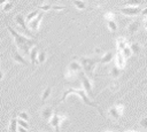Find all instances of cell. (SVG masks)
Wrapping results in <instances>:
<instances>
[{"label": "cell", "mask_w": 147, "mask_h": 132, "mask_svg": "<svg viewBox=\"0 0 147 132\" xmlns=\"http://www.w3.org/2000/svg\"><path fill=\"white\" fill-rule=\"evenodd\" d=\"M103 18L106 21H115V14L111 11H107L103 14Z\"/></svg>", "instance_id": "28"}, {"label": "cell", "mask_w": 147, "mask_h": 132, "mask_svg": "<svg viewBox=\"0 0 147 132\" xmlns=\"http://www.w3.org/2000/svg\"><path fill=\"white\" fill-rule=\"evenodd\" d=\"M2 79H3V71L0 69V81H1Z\"/></svg>", "instance_id": "37"}, {"label": "cell", "mask_w": 147, "mask_h": 132, "mask_svg": "<svg viewBox=\"0 0 147 132\" xmlns=\"http://www.w3.org/2000/svg\"><path fill=\"white\" fill-rule=\"evenodd\" d=\"M113 59H114L113 52H111V51H108V52H106V53L99 59V63H101V64H107V63H109L110 61H113Z\"/></svg>", "instance_id": "14"}, {"label": "cell", "mask_w": 147, "mask_h": 132, "mask_svg": "<svg viewBox=\"0 0 147 132\" xmlns=\"http://www.w3.org/2000/svg\"><path fill=\"white\" fill-rule=\"evenodd\" d=\"M38 14H39V11H38V10H33V11L29 13V14L25 16V20H26V22H29V21H31L32 18H34V17H36Z\"/></svg>", "instance_id": "31"}, {"label": "cell", "mask_w": 147, "mask_h": 132, "mask_svg": "<svg viewBox=\"0 0 147 132\" xmlns=\"http://www.w3.org/2000/svg\"><path fill=\"white\" fill-rule=\"evenodd\" d=\"M99 59L100 57H88V56H82L79 57V62L82 64V68L84 70V72L91 78L94 75L96 64L99 63Z\"/></svg>", "instance_id": "3"}, {"label": "cell", "mask_w": 147, "mask_h": 132, "mask_svg": "<svg viewBox=\"0 0 147 132\" xmlns=\"http://www.w3.org/2000/svg\"><path fill=\"white\" fill-rule=\"evenodd\" d=\"M11 59L18 63V64H23V65H28V61L25 60V57L23 56V54H21L18 51H11Z\"/></svg>", "instance_id": "11"}, {"label": "cell", "mask_w": 147, "mask_h": 132, "mask_svg": "<svg viewBox=\"0 0 147 132\" xmlns=\"http://www.w3.org/2000/svg\"><path fill=\"white\" fill-rule=\"evenodd\" d=\"M46 59H47V52L46 51H39L38 52V55H37V61H38V63L39 64H42L45 61H46Z\"/></svg>", "instance_id": "19"}, {"label": "cell", "mask_w": 147, "mask_h": 132, "mask_svg": "<svg viewBox=\"0 0 147 132\" xmlns=\"http://www.w3.org/2000/svg\"><path fill=\"white\" fill-rule=\"evenodd\" d=\"M38 47H36V46H33L32 48H31V51H30V53H29V57H30V63H31V65H36L37 63H38V61H37V55H38Z\"/></svg>", "instance_id": "15"}, {"label": "cell", "mask_w": 147, "mask_h": 132, "mask_svg": "<svg viewBox=\"0 0 147 132\" xmlns=\"http://www.w3.org/2000/svg\"><path fill=\"white\" fill-rule=\"evenodd\" d=\"M52 9H54V10H63V9H64V6H57V5H54V6H52Z\"/></svg>", "instance_id": "35"}, {"label": "cell", "mask_w": 147, "mask_h": 132, "mask_svg": "<svg viewBox=\"0 0 147 132\" xmlns=\"http://www.w3.org/2000/svg\"><path fill=\"white\" fill-rule=\"evenodd\" d=\"M65 119H67V116L60 115V114H57V112H54L53 116H52L51 119H49V125L55 130V132H60L61 125H62V123H63Z\"/></svg>", "instance_id": "4"}, {"label": "cell", "mask_w": 147, "mask_h": 132, "mask_svg": "<svg viewBox=\"0 0 147 132\" xmlns=\"http://www.w3.org/2000/svg\"><path fill=\"white\" fill-rule=\"evenodd\" d=\"M139 125H140L142 129H147V117L142 118V119L139 122Z\"/></svg>", "instance_id": "34"}, {"label": "cell", "mask_w": 147, "mask_h": 132, "mask_svg": "<svg viewBox=\"0 0 147 132\" xmlns=\"http://www.w3.org/2000/svg\"><path fill=\"white\" fill-rule=\"evenodd\" d=\"M141 10L142 9L140 7H130V6H126V7L118 9V11L125 16H137V15L141 14Z\"/></svg>", "instance_id": "7"}, {"label": "cell", "mask_w": 147, "mask_h": 132, "mask_svg": "<svg viewBox=\"0 0 147 132\" xmlns=\"http://www.w3.org/2000/svg\"><path fill=\"white\" fill-rule=\"evenodd\" d=\"M17 125H18V126H22V127H24V129H26V130L30 129L29 123H28L26 121H24V119H21V118H17Z\"/></svg>", "instance_id": "30"}, {"label": "cell", "mask_w": 147, "mask_h": 132, "mask_svg": "<svg viewBox=\"0 0 147 132\" xmlns=\"http://www.w3.org/2000/svg\"><path fill=\"white\" fill-rule=\"evenodd\" d=\"M53 114H54V109H53V107H51V106H45V107L40 110V116H41V118H42L44 121H49L51 117L53 116Z\"/></svg>", "instance_id": "12"}, {"label": "cell", "mask_w": 147, "mask_h": 132, "mask_svg": "<svg viewBox=\"0 0 147 132\" xmlns=\"http://www.w3.org/2000/svg\"><path fill=\"white\" fill-rule=\"evenodd\" d=\"M142 26H144V29H145V30H147V20H146V21H144Z\"/></svg>", "instance_id": "38"}, {"label": "cell", "mask_w": 147, "mask_h": 132, "mask_svg": "<svg viewBox=\"0 0 147 132\" xmlns=\"http://www.w3.org/2000/svg\"><path fill=\"white\" fill-rule=\"evenodd\" d=\"M125 132H147V131H125Z\"/></svg>", "instance_id": "40"}, {"label": "cell", "mask_w": 147, "mask_h": 132, "mask_svg": "<svg viewBox=\"0 0 147 132\" xmlns=\"http://www.w3.org/2000/svg\"><path fill=\"white\" fill-rule=\"evenodd\" d=\"M127 45H129V44H127V41L125 40V38L119 37V38L116 39V48H117V51H122V49L125 48Z\"/></svg>", "instance_id": "17"}, {"label": "cell", "mask_w": 147, "mask_h": 132, "mask_svg": "<svg viewBox=\"0 0 147 132\" xmlns=\"http://www.w3.org/2000/svg\"><path fill=\"white\" fill-rule=\"evenodd\" d=\"M114 60H115V65L119 69H124L125 68V64H126V59L124 57V55L122 54L121 51H117L115 56H114Z\"/></svg>", "instance_id": "10"}, {"label": "cell", "mask_w": 147, "mask_h": 132, "mask_svg": "<svg viewBox=\"0 0 147 132\" xmlns=\"http://www.w3.org/2000/svg\"><path fill=\"white\" fill-rule=\"evenodd\" d=\"M80 83H82V86H83L82 88L87 93V95L88 96L92 95V90H93L92 81H91L90 77L85 72H80Z\"/></svg>", "instance_id": "5"}, {"label": "cell", "mask_w": 147, "mask_h": 132, "mask_svg": "<svg viewBox=\"0 0 147 132\" xmlns=\"http://www.w3.org/2000/svg\"><path fill=\"white\" fill-rule=\"evenodd\" d=\"M14 20H15V22L17 23V25H18L25 33H28V36L30 37V33H29V30H28V25H26L25 16H24L23 14H17V15H15Z\"/></svg>", "instance_id": "9"}, {"label": "cell", "mask_w": 147, "mask_h": 132, "mask_svg": "<svg viewBox=\"0 0 147 132\" xmlns=\"http://www.w3.org/2000/svg\"><path fill=\"white\" fill-rule=\"evenodd\" d=\"M105 132H113V131H105Z\"/></svg>", "instance_id": "44"}, {"label": "cell", "mask_w": 147, "mask_h": 132, "mask_svg": "<svg viewBox=\"0 0 147 132\" xmlns=\"http://www.w3.org/2000/svg\"><path fill=\"white\" fill-rule=\"evenodd\" d=\"M6 26H7L8 32H9L10 36L13 37L14 42H15L16 47L18 48V51H21V52L23 53V55H29L31 48L36 45L37 41L33 40V39L28 38L26 36H24V34H22V33H20V32L16 31L14 28H11L9 24H7Z\"/></svg>", "instance_id": "1"}, {"label": "cell", "mask_w": 147, "mask_h": 132, "mask_svg": "<svg viewBox=\"0 0 147 132\" xmlns=\"http://www.w3.org/2000/svg\"><path fill=\"white\" fill-rule=\"evenodd\" d=\"M108 112H109V116L114 121H118L122 117L123 112H124V106L123 104H115L111 108H109V111Z\"/></svg>", "instance_id": "6"}, {"label": "cell", "mask_w": 147, "mask_h": 132, "mask_svg": "<svg viewBox=\"0 0 147 132\" xmlns=\"http://www.w3.org/2000/svg\"><path fill=\"white\" fill-rule=\"evenodd\" d=\"M40 1H41V2H45V0H40Z\"/></svg>", "instance_id": "43"}, {"label": "cell", "mask_w": 147, "mask_h": 132, "mask_svg": "<svg viewBox=\"0 0 147 132\" xmlns=\"http://www.w3.org/2000/svg\"><path fill=\"white\" fill-rule=\"evenodd\" d=\"M17 118H21V119H24V121L28 122L30 116H29V114L26 111H20V112H17Z\"/></svg>", "instance_id": "29"}, {"label": "cell", "mask_w": 147, "mask_h": 132, "mask_svg": "<svg viewBox=\"0 0 147 132\" xmlns=\"http://www.w3.org/2000/svg\"><path fill=\"white\" fill-rule=\"evenodd\" d=\"M13 8H14V2H13V1H10V0H8L7 2H5V3L2 5V11H5V13L11 11V10H13Z\"/></svg>", "instance_id": "23"}, {"label": "cell", "mask_w": 147, "mask_h": 132, "mask_svg": "<svg viewBox=\"0 0 147 132\" xmlns=\"http://www.w3.org/2000/svg\"><path fill=\"white\" fill-rule=\"evenodd\" d=\"M71 94H74V95H77L85 104H87V106H90V107H93V108H95L100 114H101V116H105L103 115V111H102V109L94 102V101H92L91 99H90V96L87 95V93L83 90V88H68L67 91H64L63 92V94H62V96L59 99V101H57V103L56 104H59V103H61V102H63V101H65L67 100V98L69 96V95H71Z\"/></svg>", "instance_id": "2"}, {"label": "cell", "mask_w": 147, "mask_h": 132, "mask_svg": "<svg viewBox=\"0 0 147 132\" xmlns=\"http://www.w3.org/2000/svg\"><path fill=\"white\" fill-rule=\"evenodd\" d=\"M107 26L111 32H116L117 31V24L115 21H107Z\"/></svg>", "instance_id": "26"}, {"label": "cell", "mask_w": 147, "mask_h": 132, "mask_svg": "<svg viewBox=\"0 0 147 132\" xmlns=\"http://www.w3.org/2000/svg\"><path fill=\"white\" fill-rule=\"evenodd\" d=\"M51 94H52V86H47V87L42 91V93H41V102L44 103V102L51 96Z\"/></svg>", "instance_id": "18"}, {"label": "cell", "mask_w": 147, "mask_h": 132, "mask_svg": "<svg viewBox=\"0 0 147 132\" xmlns=\"http://www.w3.org/2000/svg\"><path fill=\"white\" fill-rule=\"evenodd\" d=\"M142 2H144V0H126L124 3L130 7H139Z\"/></svg>", "instance_id": "24"}, {"label": "cell", "mask_w": 147, "mask_h": 132, "mask_svg": "<svg viewBox=\"0 0 147 132\" xmlns=\"http://www.w3.org/2000/svg\"><path fill=\"white\" fill-rule=\"evenodd\" d=\"M139 26H140V21H139V20H136V21H132V22L127 25V30H129V32L132 34V33H134V32L139 29Z\"/></svg>", "instance_id": "16"}, {"label": "cell", "mask_w": 147, "mask_h": 132, "mask_svg": "<svg viewBox=\"0 0 147 132\" xmlns=\"http://www.w3.org/2000/svg\"><path fill=\"white\" fill-rule=\"evenodd\" d=\"M17 132H28V130L22 126H17Z\"/></svg>", "instance_id": "36"}, {"label": "cell", "mask_w": 147, "mask_h": 132, "mask_svg": "<svg viewBox=\"0 0 147 132\" xmlns=\"http://www.w3.org/2000/svg\"><path fill=\"white\" fill-rule=\"evenodd\" d=\"M8 0H0V5H3L5 2H7Z\"/></svg>", "instance_id": "39"}, {"label": "cell", "mask_w": 147, "mask_h": 132, "mask_svg": "<svg viewBox=\"0 0 147 132\" xmlns=\"http://www.w3.org/2000/svg\"><path fill=\"white\" fill-rule=\"evenodd\" d=\"M142 84H147V78H146V79H145V80L142 81Z\"/></svg>", "instance_id": "42"}, {"label": "cell", "mask_w": 147, "mask_h": 132, "mask_svg": "<svg viewBox=\"0 0 147 132\" xmlns=\"http://www.w3.org/2000/svg\"><path fill=\"white\" fill-rule=\"evenodd\" d=\"M74 6L76 7V9L78 10H84L86 9V2L84 0H74Z\"/></svg>", "instance_id": "22"}, {"label": "cell", "mask_w": 147, "mask_h": 132, "mask_svg": "<svg viewBox=\"0 0 147 132\" xmlns=\"http://www.w3.org/2000/svg\"><path fill=\"white\" fill-rule=\"evenodd\" d=\"M121 52H122V54L124 55V57H125V59H127V57H130V56L132 55V51H131V48H130V46H129V45H127L125 48H123Z\"/></svg>", "instance_id": "27"}, {"label": "cell", "mask_w": 147, "mask_h": 132, "mask_svg": "<svg viewBox=\"0 0 147 132\" xmlns=\"http://www.w3.org/2000/svg\"><path fill=\"white\" fill-rule=\"evenodd\" d=\"M121 73H122V69L117 68L116 65H114V67L109 70V75H110V77H113V78H117V77H119Z\"/></svg>", "instance_id": "21"}, {"label": "cell", "mask_w": 147, "mask_h": 132, "mask_svg": "<svg viewBox=\"0 0 147 132\" xmlns=\"http://www.w3.org/2000/svg\"><path fill=\"white\" fill-rule=\"evenodd\" d=\"M100 52H101L100 48H95V53H100Z\"/></svg>", "instance_id": "41"}, {"label": "cell", "mask_w": 147, "mask_h": 132, "mask_svg": "<svg viewBox=\"0 0 147 132\" xmlns=\"http://www.w3.org/2000/svg\"><path fill=\"white\" fill-rule=\"evenodd\" d=\"M77 75L76 73H74V72H71L70 70H65V73H64V77H65V79H68V80H72L75 77H76Z\"/></svg>", "instance_id": "32"}, {"label": "cell", "mask_w": 147, "mask_h": 132, "mask_svg": "<svg viewBox=\"0 0 147 132\" xmlns=\"http://www.w3.org/2000/svg\"><path fill=\"white\" fill-rule=\"evenodd\" d=\"M17 118L16 117H13L9 122V125H8V130L9 132H17Z\"/></svg>", "instance_id": "20"}, {"label": "cell", "mask_w": 147, "mask_h": 132, "mask_svg": "<svg viewBox=\"0 0 147 132\" xmlns=\"http://www.w3.org/2000/svg\"><path fill=\"white\" fill-rule=\"evenodd\" d=\"M130 48L132 51V54H139L141 52V47H140V45L138 42H132L130 45Z\"/></svg>", "instance_id": "25"}, {"label": "cell", "mask_w": 147, "mask_h": 132, "mask_svg": "<svg viewBox=\"0 0 147 132\" xmlns=\"http://www.w3.org/2000/svg\"><path fill=\"white\" fill-rule=\"evenodd\" d=\"M38 9H40L42 11H48L49 9H52V5H41L38 7Z\"/></svg>", "instance_id": "33"}, {"label": "cell", "mask_w": 147, "mask_h": 132, "mask_svg": "<svg viewBox=\"0 0 147 132\" xmlns=\"http://www.w3.org/2000/svg\"><path fill=\"white\" fill-rule=\"evenodd\" d=\"M42 17H44V13L42 11H39V14L34 18H32L31 21L28 22V28L30 30H32V31H37L39 29V25H40V22H41Z\"/></svg>", "instance_id": "8"}, {"label": "cell", "mask_w": 147, "mask_h": 132, "mask_svg": "<svg viewBox=\"0 0 147 132\" xmlns=\"http://www.w3.org/2000/svg\"><path fill=\"white\" fill-rule=\"evenodd\" d=\"M68 70H70L71 72H74V73H80L82 72V70H83V68H82V64H80V62L79 61H71L69 64H68V68H67Z\"/></svg>", "instance_id": "13"}]
</instances>
